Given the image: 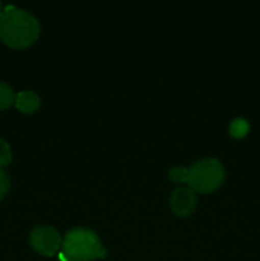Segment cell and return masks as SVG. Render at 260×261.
<instances>
[{
  "instance_id": "277c9868",
  "label": "cell",
  "mask_w": 260,
  "mask_h": 261,
  "mask_svg": "<svg viewBox=\"0 0 260 261\" xmlns=\"http://www.w3.org/2000/svg\"><path fill=\"white\" fill-rule=\"evenodd\" d=\"M61 239L60 233L51 226L35 227L31 232L30 244L32 249L43 256H53L60 251Z\"/></svg>"
},
{
  "instance_id": "7c38bea8",
  "label": "cell",
  "mask_w": 260,
  "mask_h": 261,
  "mask_svg": "<svg viewBox=\"0 0 260 261\" xmlns=\"http://www.w3.org/2000/svg\"><path fill=\"white\" fill-rule=\"evenodd\" d=\"M3 14V7H2V3H0V17H2Z\"/></svg>"
},
{
  "instance_id": "52a82bcc",
  "label": "cell",
  "mask_w": 260,
  "mask_h": 261,
  "mask_svg": "<svg viewBox=\"0 0 260 261\" xmlns=\"http://www.w3.org/2000/svg\"><path fill=\"white\" fill-rule=\"evenodd\" d=\"M250 125L242 117H237V119L232 120L229 124V134L233 138H242L249 133Z\"/></svg>"
},
{
  "instance_id": "5b68a950",
  "label": "cell",
  "mask_w": 260,
  "mask_h": 261,
  "mask_svg": "<svg viewBox=\"0 0 260 261\" xmlns=\"http://www.w3.org/2000/svg\"><path fill=\"white\" fill-rule=\"evenodd\" d=\"M170 203L173 213L180 217H185L193 213L198 203V198L193 189L178 188L171 195Z\"/></svg>"
},
{
  "instance_id": "7a4b0ae2",
  "label": "cell",
  "mask_w": 260,
  "mask_h": 261,
  "mask_svg": "<svg viewBox=\"0 0 260 261\" xmlns=\"http://www.w3.org/2000/svg\"><path fill=\"white\" fill-rule=\"evenodd\" d=\"M106 254L96 232L86 227H75L64 234L59 257L61 261H91L102 259Z\"/></svg>"
},
{
  "instance_id": "6da1fadb",
  "label": "cell",
  "mask_w": 260,
  "mask_h": 261,
  "mask_svg": "<svg viewBox=\"0 0 260 261\" xmlns=\"http://www.w3.org/2000/svg\"><path fill=\"white\" fill-rule=\"evenodd\" d=\"M41 27L37 18L23 8L8 5L0 17V40L13 48H25L35 43Z\"/></svg>"
},
{
  "instance_id": "3957f363",
  "label": "cell",
  "mask_w": 260,
  "mask_h": 261,
  "mask_svg": "<svg viewBox=\"0 0 260 261\" xmlns=\"http://www.w3.org/2000/svg\"><path fill=\"white\" fill-rule=\"evenodd\" d=\"M224 180V167L217 158L206 157L188 167V181L190 189L199 193L214 191Z\"/></svg>"
},
{
  "instance_id": "30bf717a",
  "label": "cell",
  "mask_w": 260,
  "mask_h": 261,
  "mask_svg": "<svg viewBox=\"0 0 260 261\" xmlns=\"http://www.w3.org/2000/svg\"><path fill=\"white\" fill-rule=\"evenodd\" d=\"M168 176L173 182H186L188 181V167L175 166L170 170Z\"/></svg>"
},
{
  "instance_id": "ba28073f",
  "label": "cell",
  "mask_w": 260,
  "mask_h": 261,
  "mask_svg": "<svg viewBox=\"0 0 260 261\" xmlns=\"http://www.w3.org/2000/svg\"><path fill=\"white\" fill-rule=\"evenodd\" d=\"M15 94L12 87L8 86L5 82L0 81V110H5L14 102Z\"/></svg>"
},
{
  "instance_id": "8992f818",
  "label": "cell",
  "mask_w": 260,
  "mask_h": 261,
  "mask_svg": "<svg viewBox=\"0 0 260 261\" xmlns=\"http://www.w3.org/2000/svg\"><path fill=\"white\" fill-rule=\"evenodd\" d=\"M41 98L33 91H20L15 94L14 105L23 114H32L40 107Z\"/></svg>"
},
{
  "instance_id": "8fae6325",
  "label": "cell",
  "mask_w": 260,
  "mask_h": 261,
  "mask_svg": "<svg viewBox=\"0 0 260 261\" xmlns=\"http://www.w3.org/2000/svg\"><path fill=\"white\" fill-rule=\"evenodd\" d=\"M10 188V178L4 168H0V200L5 198Z\"/></svg>"
},
{
  "instance_id": "9c48e42d",
  "label": "cell",
  "mask_w": 260,
  "mask_h": 261,
  "mask_svg": "<svg viewBox=\"0 0 260 261\" xmlns=\"http://www.w3.org/2000/svg\"><path fill=\"white\" fill-rule=\"evenodd\" d=\"M12 162V149L3 138H0V168H4Z\"/></svg>"
}]
</instances>
